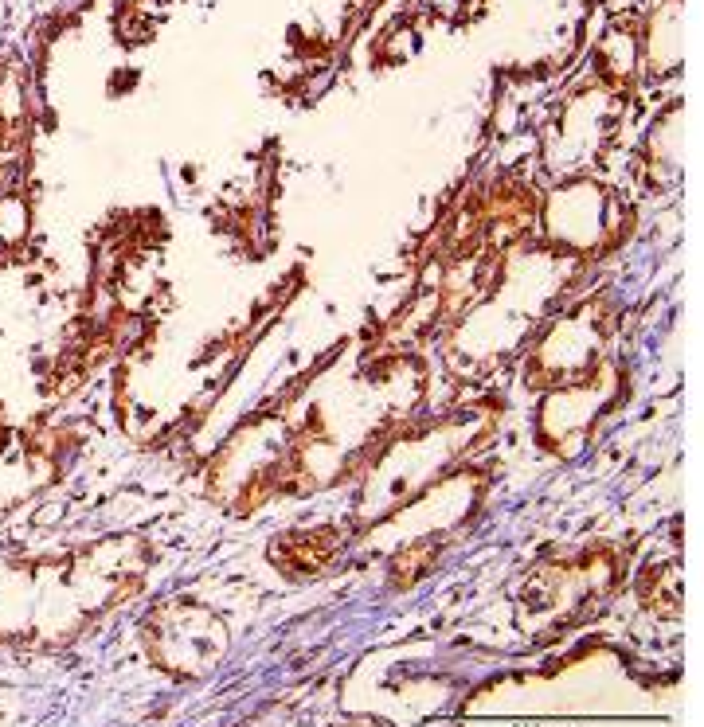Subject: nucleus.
<instances>
[{"label": "nucleus", "mask_w": 704, "mask_h": 727, "mask_svg": "<svg viewBox=\"0 0 704 727\" xmlns=\"http://www.w3.org/2000/svg\"><path fill=\"white\" fill-rule=\"evenodd\" d=\"M493 431V407L489 403H462L442 414L419 419V423L395 426L380 446L368 454V462L357 469L360 489L352 493L348 508V536L388 520L395 508L415 500L423 489H431L438 477L458 469L470 450H477Z\"/></svg>", "instance_id": "obj_1"}, {"label": "nucleus", "mask_w": 704, "mask_h": 727, "mask_svg": "<svg viewBox=\"0 0 704 727\" xmlns=\"http://www.w3.org/2000/svg\"><path fill=\"white\" fill-rule=\"evenodd\" d=\"M622 305L607 286L579 289L532 332L517 356L520 383L532 395L591 380L599 368L619 360Z\"/></svg>", "instance_id": "obj_2"}, {"label": "nucleus", "mask_w": 704, "mask_h": 727, "mask_svg": "<svg viewBox=\"0 0 704 727\" xmlns=\"http://www.w3.org/2000/svg\"><path fill=\"white\" fill-rule=\"evenodd\" d=\"M634 227L626 196L602 176L551 180L544 196H536V239L571 254L575 263L595 266L626 243Z\"/></svg>", "instance_id": "obj_3"}, {"label": "nucleus", "mask_w": 704, "mask_h": 727, "mask_svg": "<svg viewBox=\"0 0 704 727\" xmlns=\"http://www.w3.org/2000/svg\"><path fill=\"white\" fill-rule=\"evenodd\" d=\"M626 90L599 83L587 75L579 86H571L568 98L556 106L548 121V133L540 141V161L551 180H575L599 176V164L611 157L614 141L626 114Z\"/></svg>", "instance_id": "obj_4"}, {"label": "nucleus", "mask_w": 704, "mask_h": 727, "mask_svg": "<svg viewBox=\"0 0 704 727\" xmlns=\"http://www.w3.org/2000/svg\"><path fill=\"white\" fill-rule=\"evenodd\" d=\"M626 391H630L626 368H622V360H611L591 380H579L571 387H556V391L536 395L532 446L544 457L575 462L595 442V434L614 419V411L622 407Z\"/></svg>", "instance_id": "obj_5"}, {"label": "nucleus", "mask_w": 704, "mask_h": 727, "mask_svg": "<svg viewBox=\"0 0 704 727\" xmlns=\"http://www.w3.org/2000/svg\"><path fill=\"white\" fill-rule=\"evenodd\" d=\"M685 67V0H650L638 24V75L669 83Z\"/></svg>", "instance_id": "obj_6"}, {"label": "nucleus", "mask_w": 704, "mask_h": 727, "mask_svg": "<svg viewBox=\"0 0 704 727\" xmlns=\"http://www.w3.org/2000/svg\"><path fill=\"white\" fill-rule=\"evenodd\" d=\"M685 152H688L685 106L673 102L669 110L653 121L642 152H638V184L645 188V196H665L685 180Z\"/></svg>", "instance_id": "obj_7"}]
</instances>
